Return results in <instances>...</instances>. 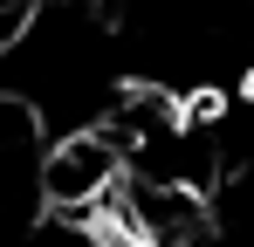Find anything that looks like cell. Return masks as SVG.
Masks as SVG:
<instances>
[{"label": "cell", "mask_w": 254, "mask_h": 247, "mask_svg": "<svg viewBox=\"0 0 254 247\" xmlns=\"http://www.w3.org/2000/svg\"><path fill=\"white\" fill-rule=\"evenodd\" d=\"M110 247H124V241H110Z\"/></svg>", "instance_id": "7a4b0ae2"}, {"label": "cell", "mask_w": 254, "mask_h": 247, "mask_svg": "<svg viewBox=\"0 0 254 247\" xmlns=\"http://www.w3.org/2000/svg\"><path fill=\"white\" fill-rule=\"evenodd\" d=\"M124 179H130V158L103 124L96 130H62L42 151V199L55 206V220L110 213V199L124 192Z\"/></svg>", "instance_id": "6da1fadb"}]
</instances>
